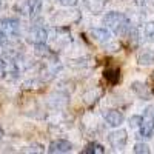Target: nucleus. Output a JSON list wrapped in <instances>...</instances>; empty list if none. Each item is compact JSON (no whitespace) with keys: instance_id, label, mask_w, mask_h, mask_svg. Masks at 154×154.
<instances>
[{"instance_id":"aec40b11","label":"nucleus","mask_w":154,"mask_h":154,"mask_svg":"<svg viewBox=\"0 0 154 154\" xmlns=\"http://www.w3.org/2000/svg\"><path fill=\"white\" fill-rule=\"evenodd\" d=\"M26 151H32V152H43L45 149H43V146L42 145H34V146H29V149H26Z\"/></svg>"},{"instance_id":"f8f14e48","label":"nucleus","mask_w":154,"mask_h":154,"mask_svg":"<svg viewBox=\"0 0 154 154\" xmlns=\"http://www.w3.org/2000/svg\"><path fill=\"white\" fill-rule=\"evenodd\" d=\"M130 86H131V89H133V91H134L140 99H142V100H148V99L151 97V93H149L148 86L143 85L142 82H133Z\"/></svg>"},{"instance_id":"f257e3e1","label":"nucleus","mask_w":154,"mask_h":154,"mask_svg":"<svg viewBox=\"0 0 154 154\" xmlns=\"http://www.w3.org/2000/svg\"><path fill=\"white\" fill-rule=\"evenodd\" d=\"M103 25L109 31H112L116 35H125L130 31V20L126 19L125 14L117 12V11H111L108 14H105Z\"/></svg>"},{"instance_id":"423d86ee","label":"nucleus","mask_w":154,"mask_h":154,"mask_svg":"<svg viewBox=\"0 0 154 154\" xmlns=\"http://www.w3.org/2000/svg\"><path fill=\"white\" fill-rule=\"evenodd\" d=\"M48 151L53 152V154H62V152H71L72 151V145L65 139H57V140H53L48 146Z\"/></svg>"},{"instance_id":"6ab92c4d","label":"nucleus","mask_w":154,"mask_h":154,"mask_svg":"<svg viewBox=\"0 0 154 154\" xmlns=\"http://www.w3.org/2000/svg\"><path fill=\"white\" fill-rule=\"evenodd\" d=\"M139 123H140V116H133V117L130 119L131 126H139Z\"/></svg>"},{"instance_id":"a211bd4d","label":"nucleus","mask_w":154,"mask_h":154,"mask_svg":"<svg viewBox=\"0 0 154 154\" xmlns=\"http://www.w3.org/2000/svg\"><path fill=\"white\" fill-rule=\"evenodd\" d=\"M6 75V62L0 57V77H5Z\"/></svg>"},{"instance_id":"ddd939ff","label":"nucleus","mask_w":154,"mask_h":154,"mask_svg":"<svg viewBox=\"0 0 154 154\" xmlns=\"http://www.w3.org/2000/svg\"><path fill=\"white\" fill-rule=\"evenodd\" d=\"M82 152H83V154H102V152H105V148L102 146L100 143L93 142V143H88V145L82 149Z\"/></svg>"},{"instance_id":"f03ea898","label":"nucleus","mask_w":154,"mask_h":154,"mask_svg":"<svg viewBox=\"0 0 154 154\" xmlns=\"http://www.w3.org/2000/svg\"><path fill=\"white\" fill-rule=\"evenodd\" d=\"M139 131L143 137H151L154 131V105H149L143 109V114L140 116Z\"/></svg>"},{"instance_id":"9d476101","label":"nucleus","mask_w":154,"mask_h":154,"mask_svg":"<svg viewBox=\"0 0 154 154\" xmlns=\"http://www.w3.org/2000/svg\"><path fill=\"white\" fill-rule=\"evenodd\" d=\"M29 37H31L29 40L34 42V45L35 43H45L46 37H48V32H46V29L43 26H34L31 34H29Z\"/></svg>"},{"instance_id":"2eb2a0df","label":"nucleus","mask_w":154,"mask_h":154,"mask_svg":"<svg viewBox=\"0 0 154 154\" xmlns=\"http://www.w3.org/2000/svg\"><path fill=\"white\" fill-rule=\"evenodd\" d=\"M143 34H145V37H146V40L154 42V22L145 23V26H143Z\"/></svg>"},{"instance_id":"412c9836","label":"nucleus","mask_w":154,"mask_h":154,"mask_svg":"<svg viewBox=\"0 0 154 154\" xmlns=\"http://www.w3.org/2000/svg\"><path fill=\"white\" fill-rule=\"evenodd\" d=\"M5 43H6V34L0 29V46H3Z\"/></svg>"},{"instance_id":"20e7f679","label":"nucleus","mask_w":154,"mask_h":154,"mask_svg":"<svg viewBox=\"0 0 154 154\" xmlns=\"http://www.w3.org/2000/svg\"><path fill=\"white\" fill-rule=\"evenodd\" d=\"M40 0H20L16 5V9L23 16H35L37 12H40Z\"/></svg>"},{"instance_id":"f3484780","label":"nucleus","mask_w":154,"mask_h":154,"mask_svg":"<svg viewBox=\"0 0 154 154\" xmlns=\"http://www.w3.org/2000/svg\"><path fill=\"white\" fill-rule=\"evenodd\" d=\"M56 2L59 3V5H62V6H75L77 3H79V0H56Z\"/></svg>"},{"instance_id":"6e6552de","label":"nucleus","mask_w":154,"mask_h":154,"mask_svg":"<svg viewBox=\"0 0 154 154\" xmlns=\"http://www.w3.org/2000/svg\"><path fill=\"white\" fill-rule=\"evenodd\" d=\"M106 3H108V0H83L85 8L91 14H100V12H103L106 8Z\"/></svg>"},{"instance_id":"0eeeda50","label":"nucleus","mask_w":154,"mask_h":154,"mask_svg":"<svg viewBox=\"0 0 154 154\" xmlns=\"http://www.w3.org/2000/svg\"><path fill=\"white\" fill-rule=\"evenodd\" d=\"M123 120H125V116L119 109H109L105 114V122L112 128H119L123 123Z\"/></svg>"},{"instance_id":"9b49d317","label":"nucleus","mask_w":154,"mask_h":154,"mask_svg":"<svg viewBox=\"0 0 154 154\" xmlns=\"http://www.w3.org/2000/svg\"><path fill=\"white\" fill-rule=\"evenodd\" d=\"M137 63L139 65H143V66L152 65L154 63V51L152 49H142L137 54Z\"/></svg>"},{"instance_id":"1a4fd4ad","label":"nucleus","mask_w":154,"mask_h":154,"mask_svg":"<svg viewBox=\"0 0 154 154\" xmlns=\"http://www.w3.org/2000/svg\"><path fill=\"white\" fill-rule=\"evenodd\" d=\"M89 35H91L93 40H96L99 43H106L111 40V32L106 28H94L89 31Z\"/></svg>"},{"instance_id":"4be33fe9","label":"nucleus","mask_w":154,"mask_h":154,"mask_svg":"<svg viewBox=\"0 0 154 154\" xmlns=\"http://www.w3.org/2000/svg\"><path fill=\"white\" fill-rule=\"evenodd\" d=\"M3 137V130H2V126H0V139Z\"/></svg>"},{"instance_id":"dca6fc26","label":"nucleus","mask_w":154,"mask_h":154,"mask_svg":"<svg viewBox=\"0 0 154 154\" xmlns=\"http://www.w3.org/2000/svg\"><path fill=\"white\" fill-rule=\"evenodd\" d=\"M133 152H136V154H148L149 152V146L146 143H143V142H139V143L134 145Z\"/></svg>"},{"instance_id":"7ed1b4c3","label":"nucleus","mask_w":154,"mask_h":154,"mask_svg":"<svg viewBox=\"0 0 154 154\" xmlns=\"http://www.w3.org/2000/svg\"><path fill=\"white\" fill-rule=\"evenodd\" d=\"M0 29H2L6 37H11V38H14V37H19L20 34V22L14 17H5L0 20Z\"/></svg>"},{"instance_id":"39448f33","label":"nucleus","mask_w":154,"mask_h":154,"mask_svg":"<svg viewBox=\"0 0 154 154\" xmlns=\"http://www.w3.org/2000/svg\"><path fill=\"white\" fill-rule=\"evenodd\" d=\"M108 142H109L111 148H114V149H123L128 142V133L125 130H119L117 128L116 131L108 134Z\"/></svg>"},{"instance_id":"4468645a","label":"nucleus","mask_w":154,"mask_h":154,"mask_svg":"<svg viewBox=\"0 0 154 154\" xmlns=\"http://www.w3.org/2000/svg\"><path fill=\"white\" fill-rule=\"evenodd\" d=\"M105 77H106V80H109L111 83H116L119 80V69L117 68H108L106 71H105Z\"/></svg>"},{"instance_id":"5701e85b","label":"nucleus","mask_w":154,"mask_h":154,"mask_svg":"<svg viewBox=\"0 0 154 154\" xmlns=\"http://www.w3.org/2000/svg\"><path fill=\"white\" fill-rule=\"evenodd\" d=\"M2 3H3V0H0V8H2Z\"/></svg>"}]
</instances>
